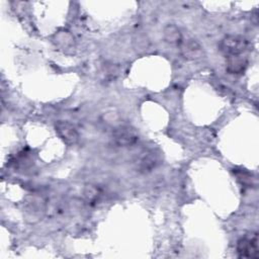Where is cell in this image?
<instances>
[{
    "mask_svg": "<svg viewBox=\"0 0 259 259\" xmlns=\"http://www.w3.org/2000/svg\"><path fill=\"white\" fill-rule=\"evenodd\" d=\"M55 42L60 47H69L73 42L72 35L67 31H61L55 35Z\"/></svg>",
    "mask_w": 259,
    "mask_h": 259,
    "instance_id": "cell-10",
    "label": "cell"
},
{
    "mask_svg": "<svg viewBox=\"0 0 259 259\" xmlns=\"http://www.w3.org/2000/svg\"><path fill=\"white\" fill-rule=\"evenodd\" d=\"M258 234L251 232L237 242V253L241 258H258Z\"/></svg>",
    "mask_w": 259,
    "mask_h": 259,
    "instance_id": "cell-2",
    "label": "cell"
},
{
    "mask_svg": "<svg viewBox=\"0 0 259 259\" xmlns=\"http://www.w3.org/2000/svg\"><path fill=\"white\" fill-rule=\"evenodd\" d=\"M219 49L227 58L242 56V54L248 49V40L241 35H226L221 40Z\"/></svg>",
    "mask_w": 259,
    "mask_h": 259,
    "instance_id": "cell-1",
    "label": "cell"
},
{
    "mask_svg": "<svg viewBox=\"0 0 259 259\" xmlns=\"http://www.w3.org/2000/svg\"><path fill=\"white\" fill-rule=\"evenodd\" d=\"M112 140L118 147H132L139 141V133L132 125H119L113 130Z\"/></svg>",
    "mask_w": 259,
    "mask_h": 259,
    "instance_id": "cell-3",
    "label": "cell"
},
{
    "mask_svg": "<svg viewBox=\"0 0 259 259\" xmlns=\"http://www.w3.org/2000/svg\"><path fill=\"white\" fill-rule=\"evenodd\" d=\"M160 163V155L153 150H146L142 152L137 158L136 165L140 172L146 173L152 171Z\"/></svg>",
    "mask_w": 259,
    "mask_h": 259,
    "instance_id": "cell-5",
    "label": "cell"
},
{
    "mask_svg": "<svg viewBox=\"0 0 259 259\" xmlns=\"http://www.w3.org/2000/svg\"><path fill=\"white\" fill-rule=\"evenodd\" d=\"M56 133L61 140L68 146L76 145L79 141V133L76 126L66 120H59L55 124Z\"/></svg>",
    "mask_w": 259,
    "mask_h": 259,
    "instance_id": "cell-4",
    "label": "cell"
},
{
    "mask_svg": "<svg viewBox=\"0 0 259 259\" xmlns=\"http://www.w3.org/2000/svg\"><path fill=\"white\" fill-rule=\"evenodd\" d=\"M163 38L166 42H168L170 45H177V46H179L181 44V41L183 40L182 33H181L180 29L178 28V26H176L175 24H172V23H169L164 26Z\"/></svg>",
    "mask_w": 259,
    "mask_h": 259,
    "instance_id": "cell-7",
    "label": "cell"
},
{
    "mask_svg": "<svg viewBox=\"0 0 259 259\" xmlns=\"http://www.w3.org/2000/svg\"><path fill=\"white\" fill-rule=\"evenodd\" d=\"M179 48L181 55L187 60H198L204 56L202 47L193 38L182 40Z\"/></svg>",
    "mask_w": 259,
    "mask_h": 259,
    "instance_id": "cell-6",
    "label": "cell"
},
{
    "mask_svg": "<svg viewBox=\"0 0 259 259\" xmlns=\"http://www.w3.org/2000/svg\"><path fill=\"white\" fill-rule=\"evenodd\" d=\"M100 194H101L100 189L96 185H93V184H87L83 189L84 198L90 204L97 202V200L100 197Z\"/></svg>",
    "mask_w": 259,
    "mask_h": 259,
    "instance_id": "cell-9",
    "label": "cell"
},
{
    "mask_svg": "<svg viewBox=\"0 0 259 259\" xmlns=\"http://www.w3.org/2000/svg\"><path fill=\"white\" fill-rule=\"evenodd\" d=\"M248 61L242 56H235L227 58V71L230 74H241L247 68Z\"/></svg>",
    "mask_w": 259,
    "mask_h": 259,
    "instance_id": "cell-8",
    "label": "cell"
}]
</instances>
